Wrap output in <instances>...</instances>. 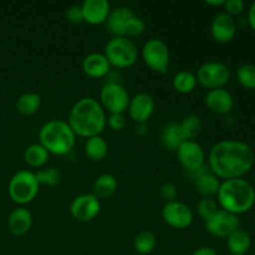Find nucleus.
I'll list each match as a JSON object with an SVG mask.
<instances>
[{"mask_svg":"<svg viewBox=\"0 0 255 255\" xmlns=\"http://www.w3.org/2000/svg\"><path fill=\"white\" fill-rule=\"evenodd\" d=\"M252 147L241 141H221L212 147L208 168L218 178H242L254 166Z\"/></svg>","mask_w":255,"mask_h":255,"instance_id":"obj_1","label":"nucleus"},{"mask_svg":"<svg viewBox=\"0 0 255 255\" xmlns=\"http://www.w3.org/2000/svg\"><path fill=\"white\" fill-rule=\"evenodd\" d=\"M67 124L76 136H100L106 126V114L96 99L82 97L71 107Z\"/></svg>","mask_w":255,"mask_h":255,"instance_id":"obj_2","label":"nucleus"},{"mask_svg":"<svg viewBox=\"0 0 255 255\" xmlns=\"http://www.w3.org/2000/svg\"><path fill=\"white\" fill-rule=\"evenodd\" d=\"M217 197L224 211L238 216L253 208L255 189L246 179H226L221 183Z\"/></svg>","mask_w":255,"mask_h":255,"instance_id":"obj_3","label":"nucleus"},{"mask_svg":"<svg viewBox=\"0 0 255 255\" xmlns=\"http://www.w3.org/2000/svg\"><path fill=\"white\" fill-rule=\"evenodd\" d=\"M39 139L49 153L65 156L74 148L76 134L66 121L51 120L40 128Z\"/></svg>","mask_w":255,"mask_h":255,"instance_id":"obj_4","label":"nucleus"},{"mask_svg":"<svg viewBox=\"0 0 255 255\" xmlns=\"http://www.w3.org/2000/svg\"><path fill=\"white\" fill-rule=\"evenodd\" d=\"M104 55L110 65L119 69L132 66L138 59V49L132 40L126 36H115L105 46Z\"/></svg>","mask_w":255,"mask_h":255,"instance_id":"obj_5","label":"nucleus"},{"mask_svg":"<svg viewBox=\"0 0 255 255\" xmlns=\"http://www.w3.org/2000/svg\"><path fill=\"white\" fill-rule=\"evenodd\" d=\"M40 184L32 172L22 169L11 177L7 186L9 196L15 203L27 204L35 199L39 193Z\"/></svg>","mask_w":255,"mask_h":255,"instance_id":"obj_6","label":"nucleus"},{"mask_svg":"<svg viewBox=\"0 0 255 255\" xmlns=\"http://www.w3.org/2000/svg\"><path fill=\"white\" fill-rule=\"evenodd\" d=\"M100 100L101 106L110 114H125L128 109L129 95L120 82L110 81L102 87Z\"/></svg>","mask_w":255,"mask_h":255,"instance_id":"obj_7","label":"nucleus"},{"mask_svg":"<svg viewBox=\"0 0 255 255\" xmlns=\"http://www.w3.org/2000/svg\"><path fill=\"white\" fill-rule=\"evenodd\" d=\"M197 81L207 89H222L231 79V69L223 62L209 61L197 70Z\"/></svg>","mask_w":255,"mask_h":255,"instance_id":"obj_8","label":"nucleus"},{"mask_svg":"<svg viewBox=\"0 0 255 255\" xmlns=\"http://www.w3.org/2000/svg\"><path fill=\"white\" fill-rule=\"evenodd\" d=\"M142 57L147 66L159 74H166L169 65V49L161 39H149L142 47Z\"/></svg>","mask_w":255,"mask_h":255,"instance_id":"obj_9","label":"nucleus"},{"mask_svg":"<svg viewBox=\"0 0 255 255\" xmlns=\"http://www.w3.org/2000/svg\"><path fill=\"white\" fill-rule=\"evenodd\" d=\"M163 221L176 229H186L193 222V212L186 203L179 201L168 202L162 209Z\"/></svg>","mask_w":255,"mask_h":255,"instance_id":"obj_10","label":"nucleus"},{"mask_svg":"<svg viewBox=\"0 0 255 255\" xmlns=\"http://www.w3.org/2000/svg\"><path fill=\"white\" fill-rule=\"evenodd\" d=\"M101 211L100 199L94 193H86L77 196L70 206V213L79 222H91L96 218Z\"/></svg>","mask_w":255,"mask_h":255,"instance_id":"obj_11","label":"nucleus"},{"mask_svg":"<svg viewBox=\"0 0 255 255\" xmlns=\"http://www.w3.org/2000/svg\"><path fill=\"white\" fill-rule=\"evenodd\" d=\"M206 229L212 236L228 238L234 231L239 229V218L236 214L219 209L209 221L206 222Z\"/></svg>","mask_w":255,"mask_h":255,"instance_id":"obj_12","label":"nucleus"},{"mask_svg":"<svg viewBox=\"0 0 255 255\" xmlns=\"http://www.w3.org/2000/svg\"><path fill=\"white\" fill-rule=\"evenodd\" d=\"M177 156L184 169L189 172H196L203 168L206 161L204 149L198 142L186 141L177 149Z\"/></svg>","mask_w":255,"mask_h":255,"instance_id":"obj_13","label":"nucleus"},{"mask_svg":"<svg viewBox=\"0 0 255 255\" xmlns=\"http://www.w3.org/2000/svg\"><path fill=\"white\" fill-rule=\"evenodd\" d=\"M128 115L136 124H146L154 112V100L146 92H139L129 99Z\"/></svg>","mask_w":255,"mask_h":255,"instance_id":"obj_14","label":"nucleus"},{"mask_svg":"<svg viewBox=\"0 0 255 255\" xmlns=\"http://www.w3.org/2000/svg\"><path fill=\"white\" fill-rule=\"evenodd\" d=\"M211 32L213 39L221 44H227L237 34V22L233 16L221 12L213 19L211 25Z\"/></svg>","mask_w":255,"mask_h":255,"instance_id":"obj_15","label":"nucleus"},{"mask_svg":"<svg viewBox=\"0 0 255 255\" xmlns=\"http://www.w3.org/2000/svg\"><path fill=\"white\" fill-rule=\"evenodd\" d=\"M206 106L213 114L224 116L233 110L234 99L231 92L223 87L209 90L208 94L206 95Z\"/></svg>","mask_w":255,"mask_h":255,"instance_id":"obj_16","label":"nucleus"},{"mask_svg":"<svg viewBox=\"0 0 255 255\" xmlns=\"http://www.w3.org/2000/svg\"><path fill=\"white\" fill-rule=\"evenodd\" d=\"M81 7L82 14H84V21L91 25L106 22L107 17L111 12V5L107 0H85Z\"/></svg>","mask_w":255,"mask_h":255,"instance_id":"obj_17","label":"nucleus"},{"mask_svg":"<svg viewBox=\"0 0 255 255\" xmlns=\"http://www.w3.org/2000/svg\"><path fill=\"white\" fill-rule=\"evenodd\" d=\"M111 65L104 54L91 52L82 61V71L91 79H101L110 72Z\"/></svg>","mask_w":255,"mask_h":255,"instance_id":"obj_18","label":"nucleus"},{"mask_svg":"<svg viewBox=\"0 0 255 255\" xmlns=\"http://www.w3.org/2000/svg\"><path fill=\"white\" fill-rule=\"evenodd\" d=\"M134 16L133 11L127 6H119L111 10L106 20V27L115 36H125L126 26L129 20Z\"/></svg>","mask_w":255,"mask_h":255,"instance_id":"obj_19","label":"nucleus"},{"mask_svg":"<svg viewBox=\"0 0 255 255\" xmlns=\"http://www.w3.org/2000/svg\"><path fill=\"white\" fill-rule=\"evenodd\" d=\"M32 226V216L30 211L26 208H20L14 209L10 213L9 218H7V227H9L10 233L14 236L20 237L26 234L30 231Z\"/></svg>","mask_w":255,"mask_h":255,"instance_id":"obj_20","label":"nucleus"},{"mask_svg":"<svg viewBox=\"0 0 255 255\" xmlns=\"http://www.w3.org/2000/svg\"><path fill=\"white\" fill-rule=\"evenodd\" d=\"M227 247L232 255H246L252 247V237L243 229H237L227 238Z\"/></svg>","mask_w":255,"mask_h":255,"instance_id":"obj_21","label":"nucleus"},{"mask_svg":"<svg viewBox=\"0 0 255 255\" xmlns=\"http://www.w3.org/2000/svg\"><path fill=\"white\" fill-rule=\"evenodd\" d=\"M219 187H221L219 178L211 171L204 172L196 178V189L203 198H213L214 196H217Z\"/></svg>","mask_w":255,"mask_h":255,"instance_id":"obj_22","label":"nucleus"},{"mask_svg":"<svg viewBox=\"0 0 255 255\" xmlns=\"http://www.w3.org/2000/svg\"><path fill=\"white\" fill-rule=\"evenodd\" d=\"M161 139L162 144L167 149L176 152L181 147V144L186 142L183 133L181 131V127H179V124H177V122H169V124L164 126L163 131L161 133Z\"/></svg>","mask_w":255,"mask_h":255,"instance_id":"obj_23","label":"nucleus"},{"mask_svg":"<svg viewBox=\"0 0 255 255\" xmlns=\"http://www.w3.org/2000/svg\"><path fill=\"white\" fill-rule=\"evenodd\" d=\"M117 187H119V183L114 174H101L100 177H97L94 183V194L99 199L109 198L116 193Z\"/></svg>","mask_w":255,"mask_h":255,"instance_id":"obj_24","label":"nucleus"},{"mask_svg":"<svg viewBox=\"0 0 255 255\" xmlns=\"http://www.w3.org/2000/svg\"><path fill=\"white\" fill-rule=\"evenodd\" d=\"M40 106H41V97L36 92H25L16 101V110L22 116H31L36 114Z\"/></svg>","mask_w":255,"mask_h":255,"instance_id":"obj_25","label":"nucleus"},{"mask_svg":"<svg viewBox=\"0 0 255 255\" xmlns=\"http://www.w3.org/2000/svg\"><path fill=\"white\" fill-rule=\"evenodd\" d=\"M109 152V144L101 136H94L87 138L85 143V153L91 161H101Z\"/></svg>","mask_w":255,"mask_h":255,"instance_id":"obj_26","label":"nucleus"},{"mask_svg":"<svg viewBox=\"0 0 255 255\" xmlns=\"http://www.w3.org/2000/svg\"><path fill=\"white\" fill-rule=\"evenodd\" d=\"M50 153L40 143L31 144L24 152V159L30 167L39 168L42 167L49 159Z\"/></svg>","mask_w":255,"mask_h":255,"instance_id":"obj_27","label":"nucleus"},{"mask_svg":"<svg viewBox=\"0 0 255 255\" xmlns=\"http://www.w3.org/2000/svg\"><path fill=\"white\" fill-rule=\"evenodd\" d=\"M197 77L193 72L187 71V70H182V71L177 72L173 77L174 90L179 94H191L197 86Z\"/></svg>","mask_w":255,"mask_h":255,"instance_id":"obj_28","label":"nucleus"},{"mask_svg":"<svg viewBox=\"0 0 255 255\" xmlns=\"http://www.w3.org/2000/svg\"><path fill=\"white\" fill-rule=\"evenodd\" d=\"M157 238L153 232L143 231L139 232L133 239L134 251L141 255H148L156 249Z\"/></svg>","mask_w":255,"mask_h":255,"instance_id":"obj_29","label":"nucleus"},{"mask_svg":"<svg viewBox=\"0 0 255 255\" xmlns=\"http://www.w3.org/2000/svg\"><path fill=\"white\" fill-rule=\"evenodd\" d=\"M179 127L186 141H194L202 132V121L197 115H188L179 122Z\"/></svg>","mask_w":255,"mask_h":255,"instance_id":"obj_30","label":"nucleus"},{"mask_svg":"<svg viewBox=\"0 0 255 255\" xmlns=\"http://www.w3.org/2000/svg\"><path fill=\"white\" fill-rule=\"evenodd\" d=\"M36 176L37 182L39 184H44V186H56L61 182L62 179V173L59 168H55V167H50L46 169H40L35 173Z\"/></svg>","mask_w":255,"mask_h":255,"instance_id":"obj_31","label":"nucleus"},{"mask_svg":"<svg viewBox=\"0 0 255 255\" xmlns=\"http://www.w3.org/2000/svg\"><path fill=\"white\" fill-rule=\"evenodd\" d=\"M237 79L243 87L249 90L255 89V65H243L237 71Z\"/></svg>","mask_w":255,"mask_h":255,"instance_id":"obj_32","label":"nucleus"},{"mask_svg":"<svg viewBox=\"0 0 255 255\" xmlns=\"http://www.w3.org/2000/svg\"><path fill=\"white\" fill-rule=\"evenodd\" d=\"M197 213L198 216L203 219L204 222L209 221L217 212L218 209V204L214 201L213 198H202L201 201L197 203Z\"/></svg>","mask_w":255,"mask_h":255,"instance_id":"obj_33","label":"nucleus"},{"mask_svg":"<svg viewBox=\"0 0 255 255\" xmlns=\"http://www.w3.org/2000/svg\"><path fill=\"white\" fill-rule=\"evenodd\" d=\"M146 30V24H144L143 20L141 17L136 16L134 15L131 20L128 21L126 26V31H125V36L126 37H134V36H139L142 35Z\"/></svg>","mask_w":255,"mask_h":255,"instance_id":"obj_34","label":"nucleus"},{"mask_svg":"<svg viewBox=\"0 0 255 255\" xmlns=\"http://www.w3.org/2000/svg\"><path fill=\"white\" fill-rule=\"evenodd\" d=\"M159 194H161L162 199H163L166 203L168 202L177 201V194H178V191H177V187L174 186L171 182H167V183L162 184L161 189H159Z\"/></svg>","mask_w":255,"mask_h":255,"instance_id":"obj_35","label":"nucleus"},{"mask_svg":"<svg viewBox=\"0 0 255 255\" xmlns=\"http://www.w3.org/2000/svg\"><path fill=\"white\" fill-rule=\"evenodd\" d=\"M106 122L109 124L110 128L114 131H122L126 126V117L124 114H110Z\"/></svg>","mask_w":255,"mask_h":255,"instance_id":"obj_36","label":"nucleus"},{"mask_svg":"<svg viewBox=\"0 0 255 255\" xmlns=\"http://www.w3.org/2000/svg\"><path fill=\"white\" fill-rule=\"evenodd\" d=\"M223 6L226 10V14L236 16V15H241L243 12L244 2L242 0H226Z\"/></svg>","mask_w":255,"mask_h":255,"instance_id":"obj_37","label":"nucleus"},{"mask_svg":"<svg viewBox=\"0 0 255 255\" xmlns=\"http://www.w3.org/2000/svg\"><path fill=\"white\" fill-rule=\"evenodd\" d=\"M66 19L71 24H80L84 21V14H82L81 5H72L66 10Z\"/></svg>","mask_w":255,"mask_h":255,"instance_id":"obj_38","label":"nucleus"},{"mask_svg":"<svg viewBox=\"0 0 255 255\" xmlns=\"http://www.w3.org/2000/svg\"><path fill=\"white\" fill-rule=\"evenodd\" d=\"M192 255H218L217 252L214 251L211 247H202V248H198L197 251H194Z\"/></svg>","mask_w":255,"mask_h":255,"instance_id":"obj_39","label":"nucleus"},{"mask_svg":"<svg viewBox=\"0 0 255 255\" xmlns=\"http://www.w3.org/2000/svg\"><path fill=\"white\" fill-rule=\"evenodd\" d=\"M248 22L251 25L252 29L255 31V1L252 4V6L249 7L248 11Z\"/></svg>","mask_w":255,"mask_h":255,"instance_id":"obj_40","label":"nucleus"},{"mask_svg":"<svg viewBox=\"0 0 255 255\" xmlns=\"http://www.w3.org/2000/svg\"><path fill=\"white\" fill-rule=\"evenodd\" d=\"M224 1H226V0H217V1H211V0H207V4L208 5H217V6H223L224 5Z\"/></svg>","mask_w":255,"mask_h":255,"instance_id":"obj_41","label":"nucleus"}]
</instances>
